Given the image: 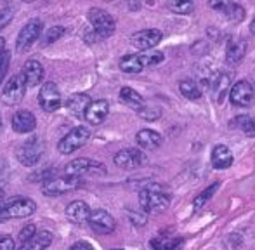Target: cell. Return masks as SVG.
I'll use <instances>...</instances> for the list:
<instances>
[{
  "label": "cell",
  "mask_w": 255,
  "mask_h": 250,
  "mask_svg": "<svg viewBox=\"0 0 255 250\" xmlns=\"http://www.w3.org/2000/svg\"><path fill=\"white\" fill-rule=\"evenodd\" d=\"M165 56L158 51H146L141 54H127L120 59V70L125 73H141L144 68L156 66L163 61Z\"/></svg>",
  "instance_id": "cell-1"
},
{
  "label": "cell",
  "mask_w": 255,
  "mask_h": 250,
  "mask_svg": "<svg viewBox=\"0 0 255 250\" xmlns=\"http://www.w3.org/2000/svg\"><path fill=\"white\" fill-rule=\"evenodd\" d=\"M139 203L146 212H163L170 205V195L160 186H148L139 193Z\"/></svg>",
  "instance_id": "cell-2"
},
{
  "label": "cell",
  "mask_w": 255,
  "mask_h": 250,
  "mask_svg": "<svg viewBox=\"0 0 255 250\" xmlns=\"http://www.w3.org/2000/svg\"><path fill=\"white\" fill-rule=\"evenodd\" d=\"M37 210V203L30 198H17L7 205L0 207V219H23L30 217Z\"/></svg>",
  "instance_id": "cell-3"
},
{
  "label": "cell",
  "mask_w": 255,
  "mask_h": 250,
  "mask_svg": "<svg viewBox=\"0 0 255 250\" xmlns=\"http://www.w3.org/2000/svg\"><path fill=\"white\" fill-rule=\"evenodd\" d=\"M104 174H106V167L89 158H77L66 165V176L78 177V179L82 176H104Z\"/></svg>",
  "instance_id": "cell-4"
},
{
  "label": "cell",
  "mask_w": 255,
  "mask_h": 250,
  "mask_svg": "<svg viewBox=\"0 0 255 250\" xmlns=\"http://www.w3.org/2000/svg\"><path fill=\"white\" fill-rule=\"evenodd\" d=\"M89 21L94 28V35L98 38H108L115 31V19L99 7H92L89 10Z\"/></svg>",
  "instance_id": "cell-5"
},
{
  "label": "cell",
  "mask_w": 255,
  "mask_h": 250,
  "mask_svg": "<svg viewBox=\"0 0 255 250\" xmlns=\"http://www.w3.org/2000/svg\"><path fill=\"white\" fill-rule=\"evenodd\" d=\"M91 137V130L87 127H75L73 130H70L57 144L61 155H70V153L77 151L78 148L85 144Z\"/></svg>",
  "instance_id": "cell-6"
},
{
  "label": "cell",
  "mask_w": 255,
  "mask_h": 250,
  "mask_svg": "<svg viewBox=\"0 0 255 250\" xmlns=\"http://www.w3.org/2000/svg\"><path fill=\"white\" fill-rule=\"evenodd\" d=\"M80 186V179L78 177H71V176H61V177H54V179L44 181V186H42V193L45 196H59L64 193H70L73 189H77Z\"/></svg>",
  "instance_id": "cell-7"
},
{
  "label": "cell",
  "mask_w": 255,
  "mask_h": 250,
  "mask_svg": "<svg viewBox=\"0 0 255 250\" xmlns=\"http://www.w3.org/2000/svg\"><path fill=\"white\" fill-rule=\"evenodd\" d=\"M42 30H44V23L40 19H31L21 28L19 35H17L16 49L19 52H24L37 42V38L40 37Z\"/></svg>",
  "instance_id": "cell-8"
},
{
  "label": "cell",
  "mask_w": 255,
  "mask_h": 250,
  "mask_svg": "<svg viewBox=\"0 0 255 250\" xmlns=\"http://www.w3.org/2000/svg\"><path fill=\"white\" fill-rule=\"evenodd\" d=\"M24 91H26V84H24L23 75L19 73V75H16V77L10 78V80L7 82L5 87H3L2 101L9 106L17 105V103L24 98Z\"/></svg>",
  "instance_id": "cell-9"
},
{
  "label": "cell",
  "mask_w": 255,
  "mask_h": 250,
  "mask_svg": "<svg viewBox=\"0 0 255 250\" xmlns=\"http://www.w3.org/2000/svg\"><path fill=\"white\" fill-rule=\"evenodd\" d=\"M42 153H44V144L38 137H31L30 141H26L17 151V158L23 165L31 167L40 160Z\"/></svg>",
  "instance_id": "cell-10"
},
{
  "label": "cell",
  "mask_w": 255,
  "mask_h": 250,
  "mask_svg": "<svg viewBox=\"0 0 255 250\" xmlns=\"http://www.w3.org/2000/svg\"><path fill=\"white\" fill-rule=\"evenodd\" d=\"M161 40V31L156 28H148V30H141L137 33H134L130 37V44L135 49H139L141 52L151 51L153 47H156Z\"/></svg>",
  "instance_id": "cell-11"
},
{
  "label": "cell",
  "mask_w": 255,
  "mask_h": 250,
  "mask_svg": "<svg viewBox=\"0 0 255 250\" xmlns=\"http://www.w3.org/2000/svg\"><path fill=\"white\" fill-rule=\"evenodd\" d=\"M38 105L42 110L52 113L61 106V94L54 82H45L38 92Z\"/></svg>",
  "instance_id": "cell-12"
},
{
  "label": "cell",
  "mask_w": 255,
  "mask_h": 250,
  "mask_svg": "<svg viewBox=\"0 0 255 250\" xmlns=\"http://www.w3.org/2000/svg\"><path fill=\"white\" fill-rule=\"evenodd\" d=\"M89 226L99 235H110L115 231L117 223H115L113 216H111L110 212H106V210H103V209H98V210H92L91 212Z\"/></svg>",
  "instance_id": "cell-13"
},
{
  "label": "cell",
  "mask_w": 255,
  "mask_h": 250,
  "mask_svg": "<svg viewBox=\"0 0 255 250\" xmlns=\"http://www.w3.org/2000/svg\"><path fill=\"white\" fill-rule=\"evenodd\" d=\"M229 99H231L233 105L240 106V108L250 106L254 101V87L247 80L236 82L229 91Z\"/></svg>",
  "instance_id": "cell-14"
},
{
  "label": "cell",
  "mask_w": 255,
  "mask_h": 250,
  "mask_svg": "<svg viewBox=\"0 0 255 250\" xmlns=\"http://www.w3.org/2000/svg\"><path fill=\"white\" fill-rule=\"evenodd\" d=\"M144 155H142L139 149L128 148V149H122L115 155V165L120 167V169L130 170V169H137L141 163H144Z\"/></svg>",
  "instance_id": "cell-15"
},
{
  "label": "cell",
  "mask_w": 255,
  "mask_h": 250,
  "mask_svg": "<svg viewBox=\"0 0 255 250\" xmlns=\"http://www.w3.org/2000/svg\"><path fill=\"white\" fill-rule=\"evenodd\" d=\"M108 113H110V105H108V101L99 99V101H91V105L85 110L84 117L91 125H99L104 122Z\"/></svg>",
  "instance_id": "cell-16"
},
{
  "label": "cell",
  "mask_w": 255,
  "mask_h": 250,
  "mask_svg": "<svg viewBox=\"0 0 255 250\" xmlns=\"http://www.w3.org/2000/svg\"><path fill=\"white\" fill-rule=\"evenodd\" d=\"M44 73H45L44 66H42L38 61H35V59H30V61L24 63L23 71H21L26 87H35V85H40L42 80H44Z\"/></svg>",
  "instance_id": "cell-17"
},
{
  "label": "cell",
  "mask_w": 255,
  "mask_h": 250,
  "mask_svg": "<svg viewBox=\"0 0 255 250\" xmlns=\"http://www.w3.org/2000/svg\"><path fill=\"white\" fill-rule=\"evenodd\" d=\"M91 207L87 205L82 200H75L70 205L66 207V217L73 224H85L89 223V217H91Z\"/></svg>",
  "instance_id": "cell-18"
},
{
  "label": "cell",
  "mask_w": 255,
  "mask_h": 250,
  "mask_svg": "<svg viewBox=\"0 0 255 250\" xmlns=\"http://www.w3.org/2000/svg\"><path fill=\"white\" fill-rule=\"evenodd\" d=\"M37 127V119L33 113L26 112V110H19L16 115L12 117V128L19 134H30Z\"/></svg>",
  "instance_id": "cell-19"
},
{
  "label": "cell",
  "mask_w": 255,
  "mask_h": 250,
  "mask_svg": "<svg viewBox=\"0 0 255 250\" xmlns=\"http://www.w3.org/2000/svg\"><path fill=\"white\" fill-rule=\"evenodd\" d=\"M231 80H233V73H229V71H219L214 80H212L214 98L217 103H221L226 98V94L231 91Z\"/></svg>",
  "instance_id": "cell-20"
},
{
  "label": "cell",
  "mask_w": 255,
  "mask_h": 250,
  "mask_svg": "<svg viewBox=\"0 0 255 250\" xmlns=\"http://www.w3.org/2000/svg\"><path fill=\"white\" fill-rule=\"evenodd\" d=\"M247 52V42L242 38H231L226 47V61L229 64H240L245 58Z\"/></svg>",
  "instance_id": "cell-21"
},
{
  "label": "cell",
  "mask_w": 255,
  "mask_h": 250,
  "mask_svg": "<svg viewBox=\"0 0 255 250\" xmlns=\"http://www.w3.org/2000/svg\"><path fill=\"white\" fill-rule=\"evenodd\" d=\"M235 158H233V153L228 146L224 144H219L212 149V165L214 169H228V167L233 165Z\"/></svg>",
  "instance_id": "cell-22"
},
{
  "label": "cell",
  "mask_w": 255,
  "mask_h": 250,
  "mask_svg": "<svg viewBox=\"0 0 255 250\" xmlns=\"http://www.w3.org/2000/svg\"><path fill=\"white\" fill-rule=\"evenodd\" d=\"M135 141H137V144L144 149H156L161 146L163 137H161L156 130H151V128H142V130H139L137 135H135Z\"/></svg>",
  "instance_id": "cell-23"
},
{
  "label": "cell",
  "mask_w": 255,
  "mask_h": 250,
  "mask_svg": "<svg viewBox=\"0 0 255 250\" xmlns=\"http://www.w3.org/2000/svg\"><path fill=\"white\" fill-rule=\"evenodd\" d=\"M52 244V233L51 231H37L26 244L19 245L17 250H45Z\"/></svg>",
  "instance_id": "cell-24"
},
{
  "label": "cell",
  "mask_w": 255,
  "mask_h": 250,
  "mask_svg": "<svg viewBox=\"0 0 255 250\" xmlns=\"http://www.w3.org/2000/svg\"><path fill=\"white\" fill-rule=\"evenodd\" d=\"M212 7H215V9L222 10V12L228 16V19L231 21H242L243 17H245V9H243L242 5H238V3H231V2H212L210 3Z\"/></svg>",
  "instance_id": "cell-25"
},
{
  "label": "cell",
  "mask_w": 255,
  "mask_h": 250,
  "mask_svg": "<svg viewBox=\"0 0 255 250\" xmlns=\"http://www.w3.org/2000/svg\"><path fill=\"white\" fill-rule=\"evenodd\" d=\"M89 105H91V98H89L87 94H73V96H70V99H68V103H66L68 110H70L75 117H84Z\"/></svg>",
  "instance_id": "cell-26"
},
{
  "label": "cell",
  "mask_w": 255,
  "mask_h": 250,
  "mask_svg": "<svg viewBox=\"0 0 255 250\" xmlns=\"http://www.w3.org/2000/svg\"><path fill=\"white\" fill-rule=\"evenodd\" d=\"M120 99L124 105H127L128 108H134V110H141L144 108V99H142V96L139 94V92H135L134 89L130 87H124L120 91Z\"/></svg>",
  "instance_id": "cell-27"
},
{
  "label": "cell",
  "mask_w": 255,
  "mask_h": 250,
  "mask_svg": "<svg viewBox=\"0 0 255 250\" xmlns=\"http://www.w3.org/2000/svg\"><path fill=\"white\" fill-rule=\"evenodd\" d=\"M229 127L243 132L247 135H255V120L249 115H238L229 122Z\"/></svg>",
  "instance_id": "cell-28"
},
{
  "label": "cell",
  "mask_w": 255,
  "mask_h": 250,
  "mask_svg": "<svg viewBox=\"0 0 255 250\" xmlns=\"http://www.w3.org/2000/svg\"><path fill=\"white\" fill-rule=\"evenodd\" d=\"M182 245L181 237H160L151 242V247L154 250H177Z\"/></svg>",
  "instance_id": "cell-29"
},
{
  "label": "cell",
  "mask_w": 255,
  "mask_h": 250,
  "mask_svg": "<svg viewBox=\"0 0 255 250\" xmlns=\"http://www.w3.org/2000/svg\"><path fill=\"white\" fill-rule=\"evenodd\" d=\"M179 91H181V94L184 96V98L193 99V101L202 98V91H200V87L196 85L195 80H182L181 84H179Z\"/></svg>",
  "instance_id": "cell-30"
},
{
  "label": "cell",
  "mask_w": 255,
  "mask_h": 250,
  "mask_svg": "<svg viewBox=\"0 0 255 250\" xmlns=\"http://www.w3.org/2000/svg\"><path fill=\"white\" fill-rule=\"evenodd\" d=\"M219 188H221V183H219V181H217V183L210 184V186H208L207 189H205V191L200 193V195L195 198V203H193V205H195V210H200V209H202V207H205V203H207L208 200H210L212 196L215 195V191H217Z\"/></svg>",
  "instance_id": "cell-31"
},
{
  "label": "cell",
  "mask_w": 255,
  "mask_h": 250,
  "mask_svg": "<svg viewBox=\"0 0 255 250\" xmlns=\"http://www.w3.org/2000/svg\"><path fill=\"white\" fill-rule=\"evenodd\" d=\"M64 33L63 26H52L49 30H45V33L42 35V45H51L52 42H56L57 38H61Z\"/></svg>",
  "instance_id": "cell-32"
},
{
  "label": "cell",
  "mask_w": 255,
  "mask_h": 250,
  "mask_svg": "<svg viewBox=\"0 0 255 250\" xmlns=\"http://www.w3.org/2000/svg\"><path fill=\"white\" fill-rule=\"evenodd\" d=\"M168 7H170V10H174V12H177V14H189L195 9V3L182 0V2H170Z\"/></svg>",
  "instance_id": "cell-33"
},
{
  "label": "cell",
  "mask_w": 255,
  "mask_h": 250,
  "mask_svg": "<svg viewBox=\"0 0 255 250\" xmlns=\"http://www.w3.org/2000/svg\"><path fill=\"white\" fill-rule=\"evenodd\" d=\"M9 64H10V52L3 51L2 54H0V85H2L3 78H5L7 70H9Z\"/></svg>",
  "instance_id": "cell-34"
},
{
  "label": "cell",
  "mask_w": 255,
  "mask_h": 250,
  "mask_svg": "<svg viewBox=\"0 0 255 250\" xmlns=\"http://www.w3.org/2000/svg\"><path fill=\"white\" fill-rule=\"evenodd\" d=\"M35 233H37V228H35V224H26V226L19 231V235H17V240H19V244L23 245V244H26V242L30 240Z\"/></svg>",
  "instance_id": "cell-35"
},
{
  "label": "cell",
  "mask_w": 255,
  "mask_h": 250,
  "mask_svg": "<svg viewBox=\"0 0 255 250\" xmlns=\"http://www.w3.org/2000/svg\"><path fill=\"white\" fill-rule=\"evenodd\" d=\"M139 117L144 120H154L160 117V110H154V108H141L139 110Z\"/></svg>",
  "instance_id": "cell-36"
},
{
  "label": "cell",
  "mask_w": 255,
  "mask_h": 250,
  "mask_svg": "<svg viewBox=\"0 0 255 250\" xmlns=\"http://www.w3.org/2000/svg\"><path fill=\"white\" fill-rule=\"evenodd\" d=\"M16 244H14L12 237L9 235H0V250H14Z\"/></svg>",
  "instance_id": "cell-37"
},
{
  "label": "cell",
  "mask_w": 255,
  "mask_h": 250,
  "mask_svg": "<svg viewBox=\"0 0 255 250\" xmlns=\"http://www.w3.org/2000/svg\"><path fill=\"white\" fill-rule=\"evenodd\" d=\"M10 19H12V9L0 10V30H2L3 26H7V24L10 23Z\"/></svg>",
  "instance_id": "cell-38"
},
{
  "label": "cell",
  "mask_w": 255,
  "mask_h": 250,
  "mask_svg": "<svg viewBox=\"0 0 255 250\" xmlns=\"http://www.w3.org/2000/svg\"><path fill=\"white\" fill-rule=\"evenodd\" d=\"M70 250H94V247H92L91 244H87V242H78V244H75Z\"/></svg>",
  "instance_id": "cell-39"
},
{
  "label": "cell",
  "mask_w": 255,
  "mask_h": 250,
  "mask_svg": "<svg viewBox=\"0 0 255 250\" xmlns=\"http://www.w3.org/2000/svg\"><path fill=\"white\" fill-rule=\"evenodd\" d=\"M3 51H5V38L0 35V54H2Z\"/></svg>",
  "instance_id": "cell-40"
},
{
  "label": "cell",
  "mask_w": 255,
  "mask_h": 250,
  "mask_svg": "<svg viewBox=\"0 0 255 250\" xmlns=\"http://www.w3.org/2000/svg\"><path fill=\"white\" fill-rule=\"evenodd\" d=\"M3 200H5V195H3V191L0 189V207L3 205Z\"/></svg>",
  "instance_id": "cell-41"
},
{
  "label": "cell",
  "mask_w": 255,
  "mask_h": 250,
  "mask_svg": "<svg viewBox=\"0 0 255 250\" xmlns=\"http://www.w3.org/2000/svg\"><path fill=\"white\" fill-rule=\"evenodd\" d=\"M250 31H252V33L255 35V17L252 19V23H250Z\"/></svg>",
  "instance_id": "cell-42"
},
{
  "label": "cell",
  "mask_w": 255,
  "mask_h": 250,
  "mask_svg": "<svg viewBox=\"0 0 255 250\" xmlns=\"http://www.w3.org/2000/svg\"><path fill=\"white\" fill-rule=\"evenodd\" d=\"M0 132H2V119H0Z\"/></svg>",
  "instance_id": "cell-43"
},
{
  "label": "cell",
  "mask_w": 255,
  "mask_h": 250,
  "mask_svg": "<svg viewBox=\"0 0 255 250\" xmlns=\"http://www.w3.org/2000/svg\"><path fill=\"white\" fill-rule=\"evenodd\" d=\"M113 250H124V249H113Z\"/></svg>",
  "instance_id": "cell-44"
},
{
  "label": "cell",
  "mask_w": 255,
  "mask_h": 250,
  "mask_svg": "<svg viewBox=\"0 0 255 250\" xmlns=\"http://www.w3.org/2000/svg\"><path fill=\"white\" fill-rule=\"evenodd\" d=\"M0 221H2V219H0Z\"/></svg>",
  "instance_id": "cell-45"
}]
</instances>
